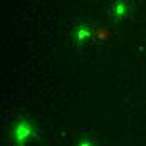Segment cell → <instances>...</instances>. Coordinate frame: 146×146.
<instances>
[{
  "label": "cell",
  "mask_w": 146,
  "mask_h": 146,
  "mask_svg": "<svg viewBox=\"0 0 146 146\" xmlns=\"http://www.w3.org/2000/svg\"><path fill=\"white\" fill-rule=\"evenodd\" d=\"M29 134H30V126L29 124H25V123L19 124V128L15 129V138H17L20 143H24V141L29 138Z\"/></svg>",
  "instance_id": "1"
}]
</instances>
